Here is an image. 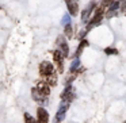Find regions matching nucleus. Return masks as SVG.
I'll return each mask as SVG.
<instances>
[{
  "instance_id": "f8f14e48",
  "label": "nucleus",
  "mask_w": 126,
  "mask_h": 123,
  "mask_svg": "<svg viewBox=\"0 0 126 123\" xmlns=\"http://www.w3.org/2000/svg\"><path fill=\"white\" fill-rule=\"evenodd\" d=\"M25 123H39V122L33 119V116L30 114H25Z\"/></svg>"
},
{
  "instance_id": "9d476101",
  "label": "nucleus",
  "mask_w": 126,
  "mask_h": 123,
  "mask_svg": "<svg viewBox=\"0 0 126 123\" xmlns=\"http://www.w3.org/2000/svg\"><path fill=\"white\" fill-rule=\"evenodd\" d=\"M45 81H46L50 87H53V85L57 84V77H56V74H50V76L45 77Z\"/></svg>"
},
{
  "instance_id": "423d86ee",
  "label": "nucleus",
  "mask_w": 126,
  "mask_h": 123,
  "mask_svg": "<svg viewBox=\"0 0 126 123\" xmlns=\"http://www.w3.org/2000/svg\"><path fill=\"white\" fill-rule=\"evenodd\" d=\"M66 1V7H68V11H69V15L75 16V15L79 12V6L75 0H65Z\"/></svg>"
},
{
  "instance_id": "dca6fc26",
  "label": "nucleus",
  "mask_w": 126,
  "mask_h": 123,
  "mask_svg": "<svg viewBox=\"0 0 126 123\" xmlns=\"http://www.w3.org/2000/svg\"><path fill=\"white\" fill-rule=\"evenodd\" d=\"M63 22H64V25H69V16H68V15H66V16L65 18H64V19H63Z\"/></svg>"
},
{
  "instance_id": "f03ea898",
  "label": "nucleus",
  "mask_w": 126,
  "mask_h": 123,
  "mask_svg": "<svg viewBox=\"0 0 126 123\" xmlns=\"http://www.w3.org/2000/svg\"><path fill=\"white\" fill-rule=\"evenodd\" d=\"M68 106H69V103H66V101H63L60 104L58 111L54 116V123H60L63 119H65V114H66V109H68Z\"/></svg>"
},
{
  "instance_id": "0eeeda50",
  "label": "nucleus",
  "mask_w": 126,
  "mask_h": 123,
  "mask_svg": "<svg viewBox=\"0 0 126 123\" xmlns=\"http://www.w3.org/2000/svg\"><path fill=\"white\" fill-rule=\"evenodd\" d=\"M37 88L39 89V92L42 93V95H45V96H49L50 95V85L47 84L46 81H39L38 82V85H37Z\"/></svg>"
},
{
  "instance_id": "6e6552de",
  "label": "nucleus",
  "mask_w": 126,
  "mask_h": 123,
  "mask_svg": "<svg viewBox=\"0 0 126 123\" xmlns=\"http://www.w3.org/2000/svg\"><path fill=\"white\" fill-rule=\"evenodd\" d=\"M31 95H33V99H34V100L38 101V103H44V101H45V97H46L45 95H42V93L39 92V89H38L37 87L31 89Z\"/></svg>"
},
{
  "instance_id": "9b49d317",
  "label": "nucleus",
  "mask_w": 126,
  "mask_h": 123,
  "mask_svg": "<svg viewBox=\"0 0 126 123\" xmlns=\"http://www.w3.org/2000/svg\"><path fill=\"white\" fill-rule=\"evenodd\" d=\"M85 46H88V41H85V39H84V41H81V42H80V45H79V47H77V50H76V54H75V55H76V57H79V55L81 54L83 49H84Z\"/></svg>"
},
{
  "instance_id": "ddd939ff",
  "label": "nucleus",
  "mask_w": 126,
  "mask_h": 123,
  "mask_svg": "<svg viewBox=\"0 0 126 123\" xmlns=\"http://www.w3.org/2000/svg\"><path fill=\"white\" fill-rule=\"evenodd\" d=\"M79 66H80V61H79V58L76 57V60H75L71 65V72H75L76 69H79Z\"/></svg>"
},
{
  "instance_id": "2eb2a0df",
  "label": "nucleus",
  "mask_w": 126,
  "mask_h": 123,
  "mask_svg": "<svg viewBox=\"0 0 126 123\" xmlns=\"http://www.w3.org/2000/svg\"><path fill=\"white\" fill-rule=\"evenodd\" d=\"M104 52H106V54H117V50L115 49H106Z\"/></svg>"
},
{
  "instance_id": "f257e3e1",
  "label": "nucleus",
  "mask_w": 126,
  "mask_h": 123,
  "mask_svg": "<svg viewBox=\"0 0 126 123\" xmlns=\"http://www.w3.org/2000/svg\"><path fill=\"white\" fill-rule=\"evenodd\" d=\"M39 73H41L42 77H47L50 74H54V66L50 62H47V61H44V62L39 64Z\"/></svg>"
},
{
  "instance_id": "39448f33",
  "label": "nucleus",
  "mask_w": 126,
  "mask_h": 123,
  "mask_svg": "<svg viewBox=\"0 0 126 123\" xmlns=\"http://www.w3.org/2000/svg\"><path fill=\"white\" fill-rule=\"evenodd\" d=\"M37 120H38L39 123H47L49 122V114H47V111L45 108H42V107H39L38 111H37Z\"/></svg>"
},
{
  "instance_id": "20e7f679",
  "label": "nucleus",
  "mask_w": 126,
  "mask_h": 123,
  "mask_svg": "<svg viewBox=\"0 0 126 123\" xmlns=\"http://www.w3.org/2000/svg\"><path fill=\"white\" fill-rule=\"evenodd\" d=\"M64 58H65V55L61 53V50H56L53 53V60H54L56 65L58 68V72H64V69H63V60Z\"/></svg>"
},
{
  "instance_id": "f3484780",
  "label": "nucleus",
  "mask_w": 126,
  "mask_h": 123,
  "mask_svg": "<svg viewBox=\"0 0 126 123\" xmlns=\"http://www.w3.org/2000/svg\"><path fill=\"white\" fill-rule=\"evenodd\" d=\"M123 12H125V15H126V7H125V8H123Z\"/></svg>"
},
{
  "instance_id": "a211bd4d",
  "label": "nucleus",
  "mask_w": 126,
  "mask_h": 123,
  "mask_svg": "<svg viewBox=\"0 0 126 123\" xmlns=\"http://www.w3.org/2000/svg\"><path fill=\"white\" fill-rule=\"evenodd\" d=\"M125 123H126V122H125Z\"/></svg>"
},
{
  "instance_id": "7ed1b4c3",
  "label": "nucleus",
  "mask_w": 126,
  "mask_h": 123,
  "mask_svg": "<svg viewBox=\"0 0 126 123\" xmlns=\"http://www.w3.org/2000/svg\"><path fill=\"white\" fill-rule=\"evenodd\" d=\"M75 97H76V95H75V92H73V87H72V85H68L66 89L64 91L63 95H61V99H63V101L69 103V101H72Z\"/></svg>"
},
{
  "instance_id": "4468645a",
  "label": "nucleus",
  "mask_w": 126,
  "mask_h": 123,
  "mask_svg": "<svg viewBox=\"0 0 126 123\" xmlns=\"http://www.w3.org/2000/svg\"><path fill=\"white\" fill-rule=\"evenodd\" d=\"M64 33H65V35L68 37V38H71V37H72V33H73V31H72L71 25H66V26H65V30H64Z\"/></svg>"
},
{
  "instance_id": "1a4fd4ad",
  "label": "nucleus",
  "mask_w": 126,
  "mask_h": 123,
  "mask_svg": "<svg viewBox=\"0 0 126 123\" xmlns=\"http://www.w3.org/2000/svg\"><path fill=\"white\" fill-rule=\"evenodd\" d=\"M58 47H60V49L58 50H61V53H63L64 55H68V53H69V49H68V45H66V42H64L63 41V38H58Z\"/></svg>"
}]
</instances>
